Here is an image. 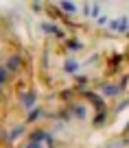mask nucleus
Wrapping results in <instances>:
<instances>
[{"instance_id": "nucleus-20", "label": "nucleus", "mask_w": 129, "mask_h": 148, "mask_svg": "<svg viewBox=\"0 0 129 148\" xmlns=\"http://www.w3.org/2000/svg\"><path fill=\"white\" fill-rule=\"evenodd\" d=\"M125 133H129V122H127V126H125Z\"/></svg>"}, {"instance_id": "nucleus-15", "label": "nucleus", "mask_w": 129, "mask_h": 148, "mask_svg": "<svg viewBox=\"0 0 129 148\" xmlns=\"http://www.w3.org/2000/svg\"><path fill=\"white\" fill-rule=\"evenodd\" d=\"M7 79H9V70H7V68H0V83L5 85Z\"/></svg>"}, {"instance_id": "nucleus-17", "label": "nucleus", "mask_w": 129, "mask_h": 148, "mask_svg": "<svg viewBox=\"0 0 129 148\" xmlns=\"http://www.w3.org/2000/svg\"><path fill=\"white\" fill-rule=\"evenodd\" d=\"M90 15H92V18H101V15H98V5L90 7Z\"/></svg>"}, {"instance_id": "nucleus-19", "label": "nucleus", "mask_w": 129, "mask_h": 148, "mask_svg": "<svg viewBox=\"0 0 129 148\" xmlns=\"http://www.w3.org/2000/svg\"><path fill=\"white\" fill-rule=\"evenodd\" d=\"M26 148H42V144H35V142H28Z\"/></svg>"}, {"instance_id": "nucleus-7", "label": "nucleus", "mask_w": 129, "mask_h": 148, "mask_svg": "<svg viewBox=\"0 0 129 148\" xmlns=\"http://www.w3.org/2000/svg\"><path fill=\"white\" fill-rule=\"evenodd\" d=\"M72 113H74V118H79V120H85V116H88V111H85L83 105H72Z\"/></svg>"}, {"instance_id": "nucleus-2", "label": "nucleus", "mask_w": 129, "mask_h": 148, "mask_svg": "<svg viewBox=\"0 0 129 148\" xmlns=\"http://www.w3.org/2000/svg\"><path fill=\"white\" fill-rule=\"evenodd\" d=\"M22 105L26 107L28 111L35 109V105H37V94H35V89H31V92H26V94L22 96Z\"/></svg>"}, {"instance_id": "nucleus-13", "label": "nucleus", "mask_w": 129, "mask_h": 148, "mask_svg": "<svg viewBox=\"0 0 129 148\" xmlns=\"http://www.w3.org/2000/svg\"><path fill=\"white\" fill-rule=\"evenodd\" d=\"M42 116V111L40 109H33V111H28V122H37V118Z\"/></svg>"}, {"instance_id": "nucleus-1", "label": "nucleus", "mask_w": 129, "mask_h": 148, "mask_svg": "<svg viewBox=\"0 0 129 148\" xmlns=\"http://www.w3.org/2000/svg\"><path fill=\"white\" fill-rule=\"evenodd\" d=\"M83 96L90 100V105L94 107V109H98V111H105V100H103L98 94H94V92H83Z\"/></svg>"}, {"instance_id": "nucleus-10", "label": "nucleus", "mask_w": 129, "mask_h": 148, "mask_svg": "<svg viewBox=\"0 0 129 148\" xmlns=\"http://www.w3.org/2000/svg\"><path fill=\"white\" fill-rule=\"evenodd\" d=\"M22 133H24V126H15L13 131H9V142H15Z\"/></svg>"}, {"instance_id": "nucleus-5", "label": "nucleus", "mask_w": 129, "mask_h": 148, "mask_svg": "<svg viewBox=\"0 0 129 148\" xmlns=\"http://www.w3.org/2000/svg\"><path fill=\"white\" fill-rule=\"evenodd\" d=\"M42 31L48 33V35H55V37H64V31H61V28H57L55 24H48V22L42 24Z\"/></svg>"}, {"instance_id": "nucleus-14", "label": "nucleus", "mask_w": 129, "mask_h": 148, "mask_svg": "<svg viewBox=\"0 0 129 148\" xmlns=\"http://www.w3.org/2000/svg\"><path fill=\"white\" fill-rule=\"evenodd\" d=\"M85 83H88V79H85V76H77V89H79V92H83Z\"/></svg>"}, {"instance_id": "nucleus-9", "label": "nucleus", "mask_w": 129, "mask_h": 148, "mask_svg": "<svg viewBox=\"0 0 129 148\" xmlns=\"http://www.w3.org/2000/svg\"><path fill=\"white\" fill-rule=\"evenodd\" d=\"M59 9L64 11V13H70V15H72V13H77V5H74V2H66V0L59 5Z\"/></svg>"}, {"instance_id": "nucleus-16", "label": "nucleus", "mask_w": 129, "mask_h": 148, "mask_svg": "<svg viewBox=\"0 0 129 148\" xmlns=\"http://www.w3.org/2000/svg\"><path fill=\"white\" fill-rule=\"evenodd\" d=\"M59 98L61 100H70V98H72V89H64V92L59 94Z\"/></svg>"}, {"instance_id": "nucleus-3", "label": "nucleus", "mask_w": 129, "mask_h": 148, "mask_svg": "<svg viewBox=\"0 0 129 148\" xmlns=\"http://www.w3.org/2000/svg\"><path fill=\"white\" fill-rule=\"evenodd\" d=\"M5 68L9 70V72H20V68H22V59H20L18 55H11L9 59H7Z\"/></svg>"}, {"instance_id": "nucleus-4", "label": "nucleus", "mask_w": 129, "mask_h": 148, "mask_svg": "<svg viewBox=\"0 0 129 148\" xmlns=\"http://www.w3.org/2000/svg\"><path fill=\"white\" fill-rule=\"evenodd\" d=\"M46 137H48V133H46V131H42V129H37V131H33V133L28 135V142H35V144H42V142H46Z\"/></svg>"}, {"instance_id": "nucleus-8", "label": "nucleus", "mask_w": 129, "mask_h": 148, "mask_svg": "<svg viewBox=\"0 0 129 148\" xmlns=\"http://www.w3.org/2000/svg\"><path fill=\"white\" fill-rule=\"evenodd\" d=\"M77 70H79V63H77L74 59H68V61L64 63V72H66V74H74Z\"/></svg>"}, {"instance_id": "nucleus-18", "label": "nucleus", "mask_w": 129, "mask_h": 148, "mask_svg": "<svg viewBox=\"0 0 129 148\" xmlns=\"http://www.w3.org/2000/svg\"><path fill=\"white\" fill-rule=\"evenodd\" d=\"M127 18H120V22H118V31H127Z\"/></svg>"}, {"instance_id": "nucleus-12", "label": "nucleus", "mask_w": 129, "mask_h": 148, "mask_svg": "<svg viewBox=\"0 0 129 148\" xmlns=\"http://www.w3.org/2000/svg\"><path fill=\"white\" fill-rule=\"evenodd\" d=\"M66 48H70L72 52H77V50H83V44L81 42H66Z\"/></svg>"}, {"instance_id": "nucleus-6", "label": "nucleus", "mask_w": 129, "mask_h": 148, "mask_svg": "<svg viewBox=\"0 0 129 148\" xmlns=\"http://www.w3.org/2000/svg\"><path fill=\"white\" fill-rule=\"evenodd\" d=\"M101 89H103V94H105V96H116V94H120L123 92V89H120V85H101Z\"/></svg>"}, {"instance_id": "nucleus-11", "label": "nucleus", "mask_w": 129, "mask_h": 148, "mask_svg": "<svg viewBox=\"0 0 129 148\" xmlns=\"http://www.w3.org/2000/svg\"><path fill=\"white\" fill-rule=\"evenodd\" d=\"M105 111H98V113H96V116H94V122H92V124L94 126H103V124H105Z\"/></svg>"}]
</instances>
